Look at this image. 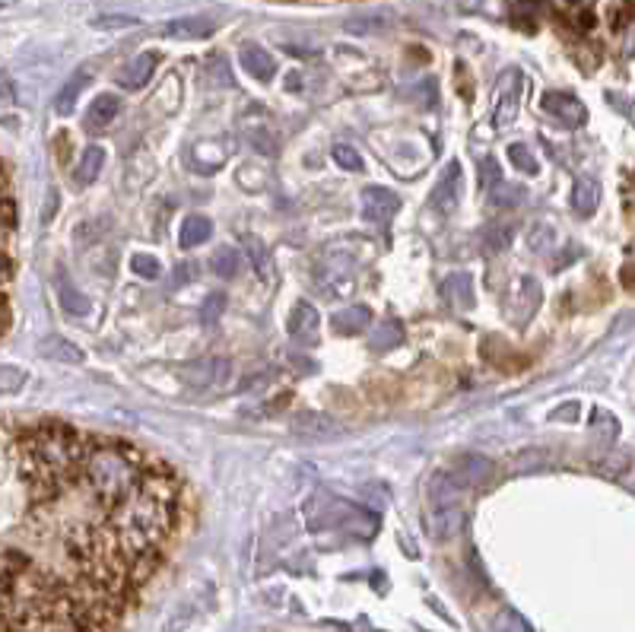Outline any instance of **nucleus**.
Here are the masks:
<instances>
[{
	"label": "nucleus",
	"mask_w": 635,
	"mask_h": 632,
	"mask_svg": "<svg viewBox=\"0 0 635 632\" xmlns=\"http://www.w3.org/2000/svg\"><path fill=\"white\" fill-rule=\"evenodd\" d=\"M521 96H524V77H521V70L518 67L505 70L499 86H496V112H493L496 128H508V124H515L518 108H521Z\"/></svg>",
	"instance_id": "1"
},
{
	"label": "nucleus",
	"mask_w": 635,
	"mask_h": 632,
	"mask_svg": "<svg viewBox=\"0 0 635 632\" xmlns=\"http://www.w3.org/2000/svg\"><path fill=\"white\" fill-rule=\"evenodd\" d=\"M464 525V502H429L426 509V531L435 544L455 537Z\"/></svg>",
	"instance_id": "2"
},
{
	"label": "nucleus",
	"mask_w": 635,
	"mask_h": 632,
	"mask_svg": "<svg viewBox=\"0 0 635 632\" xmlns=\"http://www.w3.org/2000/svg\"><path fill=\"white\" fill-rule=\"evenodd\" d=\"M289 429L299 439H337L343 436V426L331 417V413L321 410H299L293 420H289Z\"/></svg>",
	"instance_id": "3"
},
{
	"label": "nucleus",
	"mask_w": 635,
	"mask_h": 632,
	"mask_svg": "<svg viewBox=\"0 0 635 632\" xmlns=\"http://www.w3.org/2000/svg\"><path fill=\"white\" fill-rule=\"evenodd\" d=\"M289 337H293L299 347H315L321 340V312L308 299H299L289 312Z\"/></svg>",
	"instance_id": "4"
},
{
	"label": "nucleus",
	"mask_w": 635,
	"mask_h": 632,
	"mask_svg": "<svg viewBox=\"0 0 635 632\" xmlns=\"http://www.w3.org/2000/svg\"><path fill=\"white\" fill-rule=\"evenodd\" d=\"M359 201H362V216H366V220L375 223V226H388L394 220V213L401 210V197H397L394 191H388V188H378V185L362 188Z\"/></svg>",
	"instance_id": "5"
},
{
	"label": "nucleus",
	"mask_w": 635,
	"mask_h": 632,
	"mask_svg": "<svg viewBox=\"0 0 635 632\" xmlns=\"http://www.w3.org/2000/svg\"><path fill=\"white\" fill-rule=\"evenodd\" d=\"M540 302H543L540 283L534 277H521L518 286H515V296H512V321L518 324V328H524V324L534 318Z\"/></svg>",
	"instance_id": "6"
},
{
	"label": "nucleus",
	"mask_w": 635,
	"mask_h": 632,
	"mask_svg": "<svg viewBox=\"0 0 635 632\" xmlns=\"http://www.w3.org/2000/svg\"><path fill=\"white\" fill-rule=\"evenodd\" d=\"M458 191H461V162H448L439 175V182H435L432 194H429V207L439 210V213L451 210L458 201Z\"/></svg>",
	"instance_id": "7"
},
{
	"label": "nucleus",
	"mask_w": 635,
	"mask_h": 632,
	"mask_svg": "<svg viewBox=\"0 0 635 632\" xmlns=\"http://www.w3.org/2000/svg\"><path fill=\"white\" fill-rule=\"evenodd\" d=\"M543 112L559 118L562 124H569V128H578V124L588 121L585 105L578 102L575 96H569V93H547V96H543Z\"/></svg>",
	"instance_id": "8"
},
{
	"label": "nucleus",
	"mask_w": 635,
	"mask_h": 632,
	"mask_svg": "<svg viewBox=\"0 0 635 632\" xmlns=\"http://www.w3.org/2000/svg\"><path fill=\"white\" fill-rule=\"evenodd\" d=\"M372 328V309L369 305H350V309H337L331 315V331L340 337H356V334H366Z\"/></svg>",
	"instance_id": "9"
},
{
	"label": "nucleus",
	"mask_w": 635,
	"mask_h": 632,
	"mask_svg": "<svg viewBox=\"0 0 635 632\" xmlns=\"http://www.w3.org/2000/svg\"><path fill=\"white\" fill-rule=\"evenodd\" d=\"M451 474H455L467 490L470 486H486L493 480V461L483 458V455H461L451 464Z\"/></svg>",
	"instance_id": "10"
},
{
	"label": "nucleus",
	"mask_w": 635,
	"mask_h": 632,
	"mask_svg": "<svg viewBox=\"0 0 635 632\" xmlns=\"http://www.w3.org/2000/svg\"><path fill=\"white\" fill-rule=\"evenodd\" d=\"M556 13L559 20L575 32H591L597 23L594 0H556Z\"/></svg>",
	"instance_id": "11"
},
{
	"label": "nucleus",
	"mask_w": 635,
	"mask_h": 632,
	"mask_svg": "<svg viewBox=\"0 0 635 632\" xmlns=\"http://www.w3.org/2000/svg\"><path fill=\"white\" fill-rule=\"evenodd\" d=\"M216 32V23L210 16H181V20H172L162 35L166 39H181V42H197V39H210Z\"/></svg>",
	"instance_id": "12"
},
{
	"label": "nucleus",
	"mask_w": 635,
	"mask_h": 632,
	"mask_svg": "<svg viewBox=\"0 0 635 632\" xmlns=\"http://www.w3.org/2000/svg\"><path fill=\"white\" fill-rule=\"evenodd\" d=\"M156 67H159V54H156V51H143V54H137V58L118 74L121 89H143V86H147V83L153 80Z\"/></svg>",
	"instance_id": "13"
},
{
	"label": "nucleus",
	"mask_w": 635,
	"mask_h": 632,
	"mask_svg": "<svg viewBox=\"0 0 635 632\" xmlns=\"http://www.w3.org/2000/svg\"><path fill=\"white\" fill-rule=\"evenodd\" d=\"M239 61L245 67V74L254 77L258 83H270L277 74V61H274V54H270L267 48L261 45H245L242 54H239Z\"/></svg>",
	"instance_id": "14"
},
{
	"label": "nucleus",
	"mask_w": 635,
	"mask_h": 632,
	"mask_svg": "<svg viewBox=\"0 0 635 632\" xmlns=\"http://www.w3.org/2000/svg\"><path fill=\"white\" fill-rule=\"evenodd\" d=\"M121 112V99L115 93H102L93 99V105H89L86 112V128L89 131H105L108 124H112Z\"/></svg>",
	"instance_id": "15"
},
{
	"label": "nucleus",
	"mask_w": 635,
	"mask_h": 632,
	"mask_svg": "<svg viewBox=\"0 0 635 632\" xmlns=\"http://www.w3.org/2000/svg\"><path fill=\"white\" fill-rule=\"evenodd\" d=\"M39 353H42L45 359H54V363H70V366H80L83 359H86L77 343H70V340L61 337V334H48V337L39 343Z\"/></svg>",
	"instance_id": "16"
},
{
	"label": "nucleus",
	"mask_w": 635,
	"mask_h": 632,
	"mask_svg": "<svg viewBox=\"0 0 635 632\" xmlns=\"http://www.w3.org/2000/svg\"><path fill=\"white\" fill-rule=\"evenodd\" d=\"M601 207V185L594 182V178H578L575 188H572V210L575 216H594V210Z\"/></svg>",
	"instance_id": "17"
},
{
	"label": "nucleus",
	"mask_w": 635,
	"mask_h": 632,
	"mask_svg": "<svg viewBox=\"0 0 635 632\" xmlns=\"http://www.w3.org/2000/svg\"><path fill=\"white\" fill-rule=\"evenodd\" d=\"M210 236H213V223L204 213H191L178 229V245L181 248H197V245H207Z\"/></svg>",
	"instance_id": "18"
},
{
	"label": "nucleus",
	"mask_w": 635,
	"mask_h": 632,
	"mask_svg": "<svg viewBox=\"0 0 635 632\" xmlns=\"http://www.w3.org/2000/svg\"><path fill=\"white\" fill-rule=\"evenodd\" d=\"M102 169H105V150L102 147H86L80 162H77V169H74V182L80 188L93 185L96 178L102 175Z\"/></svg>",
	"instance_id": "19"
},
{
	"label": "nucleus",
	"mask_w": 635,
	"mask_h": 632,
	"mask_svg": "<svg viewBox=\"0 0 635 632\" xmlns=\"http://www.w3.org/2000/svg\"><path fill=\"white\" fill-rule=\"evenodd\" d=\"M594 471L610 480H626L635 471V461L629 455H623V451H607V455L594 458Z\"/></svg>",
	"instance_id": "20"
},
{
	"label": "nucleus",
	"mask_w": 635,
	"mask_h": 632,
	"mask_svg": "<svg viewBox=\"0 0 635 632\" xmlns=\"http://www.w3.org/2000/svg\"><path fill=\"white\" fill-rule=\"evenodd\" d=\"M401 340H404V324L397 318H385L375 328V334H372V350L375 353H388L394 347H401Z\"/></svg>",
	"instance_id": "21"
},
{
	"label": "nucleus",
	"mask_w": 635,
	"mask_h": 632,
	"mask_svg": "<svg viewBox=\"0 0 635 632\" xmlns=\"http://www.w3.org/2000/svg\"><path fill=\"white\" fill-rule=\"evenodd\" d=\"M86 83H89V70H77V74L70 77V83H64L58 99H54V112H58V115H70V112H74V105H77L80 93L86 89Z\"/></svg>",
	"instance_id": "22"
},
{
	"label": "nucleus",
	"mask_w": 635,
	"mask_h": 632,
	"mask_svg": "<svg viewBox=\"0 0 635 632\" xmlns=\"http://www.w3.org/2000/svg\"><path fill=\"white\" fill-rule=\"evenodd\" d=\"M512 239H515V229L512 226L493 223V226H483L480 229V248L486 251V255H502V251L512 245Z\"/></svg>",
	"instance_id": "23"
},
{
	"label": "nucleus",
	"mask_w": 635,
	"mask_h": 632,
	"mask_svg": "<svg viewBox=\"0 0 635 632\" xmlns=\"http://www.w3.org/2000/svg\"><path fill=\"white\" fill-rule=\"evenodd\" d=\"M524 197H528V191H524L521 185L499 182L496 188H489V207H496V210H518L524 204Z\"/></svg>",
	"instance_id": "24"
},
{
	"label": "nucleus",
	"mask_w": 635,
	"mask_h": 632,
	"mask_svg": "<svg viewBox=\"0 0 635 632\" xmlns=\"http://www.w3.org/2000/svg\"><path fill=\"white\" fill-rule=\"evenodd\" d=\"M445 290L458 309H464V312L474 309V280H470V274H451L445 280Z\"/></svg>",
	"instance_id": "25"
},
{
	"label": "nucleus",
	"mask_w": 635,
	"mask_h": 632,
	"mask_svg": "<svg viewBox=\"0 0 635 632\" xmlns=\"http://www.w3.org/2000/svg\"><path fill=\"white\" fill-rule=\"evenodd\" d=\"M210 267H213V274L220 280H232L242 270V258H239V251H235L232 245H223V248L213 251Z\"/></svg>",
	"instance_id": "26"
},
{
	"label": "nucleus",
	"mask_w": 635,
	"mask_h": 632,
	"mask_svg": "<svg viewBox=\"0 0 635 632\" xmlns=\"http://www.w3.org/2000/svg\"><path fill=\"white\" fill-rule=\"evenodd\" d=\"M489 629H493V632H534L531 623L524 620L518 610H512V607L496 610L493 620H489Z\"/></svg>",
	"instance_id": "27"
},
{
	"label": "nucleus",
	"mask_w": 635,
	"mask_h": 632,
	"mask_svg": "<svg viewBox=\"0 0 635 632\" xmlns=\"http://www.w3.org/2000/svg\"><path fill=\"white\" fill-rule=\"evenodd\" d=\"M29 382V372L20 366H4L0 363V397H16Z\"/></svg>",
	"instance_id": "28"
},
{
	"label": "nucleus",
	"mask_w": 635,
	"mask_h": 632,
	"mask_svg": "<svg viewBox=\"0 0 635 632\" xmlns=\"http://www.w3.org/2000/svg\"><path fill=\"white\" fill-rule=\"evenodd\" d=\"M553 245H556V229L547 220H537L528 229V248L537 251V255H543V251H550Z\"/></svg>",
	"instance_id": "29"
},
{
	"label": "nucleus",
	"mask_w": 635,
	"mask_h": 632,
	"mask_svg": "<svg viewBox=\"0 0 635 632\" xmlns=\"http://www.w3.org/2000/svg\"><path fill=\"white\" fill-rule=\"evenodd\" d=\"M58 293H61V305L70 312V315H86L89 309H93V302H89L77 286H70V283H61L58 286Z\"/></svg>",
	"instance_id": "30"
},
{
	"label": "nucleus",
	"mask_w": 635,
	"mask_h": 632,
	"mask_svg": "<svg viewBox=\"0 0 635 632\" xmlns=\"http://www.w3.org/2000/svg\"><path fill=\"white\" fill-rule=\"evenodd\" d=\"M245 251H248V258H251V267L261 274V280H270V255H267L264 242L254 239V236H245Z\"/></svg>",
	"instance_id": "31"
},
{
	"label": "nucleus",
	"mask_w": 635,
	"mask_h": 632,
	"mask_svg": "<svg viewBox=\"0 0 635 632\" xmlns=\"http://www.w3.org/2000/svg\"><path fill=\"white\" fill-rule=\"evenodd\" d=\"M508 159H512V166L518 172H524V175H537L540 172V162L528 150V143H512V147H508Z\"/></svg>",
	"instance_id": "32"
},
{
	"label": "nucleus",
	"mask_w": 635,
	"mask_h": 632,
	"mask_svg": "<svg viewBox=\"0 0 635 632\" xmlns=\"http://www.w3.org/2000/svg\"><path fill=\"white\" fill-rule=\"evenodd\" d=\"M477 172H480V185L489 191V188H496L499 182H505V175H502V166L496 162V156H480L477 162Z\"/></svg>",
	"instance_id": "33"
},
{
	"label": "nucleus",
	"mask_w": 635,
	"mask_h": 632,
	"mask_svg": "<svg viewBox=\"0 0 635 632\" xmlns=\"http://www.w3.org/2000/svg\"><path fill=\"white\" fill-rule=\"evenodd\" d=\"M131 270L137 277H143V280H159L162 277V264H159V258L156 255H134L131 258Z\"/></svg>",
	"instance_id": "34"
},
{
	"label": "nucleus",
	"mask_w": 635,
	"mask_h": 632,
	"mask_svg": "<svg viewBox=\"0 0 635 632\" xmlns=\"http://www.w3.org/2000/svg\"><path fill=\"white\" fill-rule=\"evenodd\" d=\"M334 162L340 169H347V172H362V156L356 147H350V143H337V147L331 150Z\"/></svg>",
	"instance_id": "35"
},
{
	"label": "nucleus",
	"mask_w": 635,
	"mask_h": 632,
	"mask_svg": "<svg viewBox=\"0 0 635 632\" xmlns=\"http://www.w3.org/2000/svg\"><path fill=\"white\" fill-rule=\"evenodd\" d=\"M223 309H226V296L223 293H210L204 299V305H201V324H204V328H213V324L220 321Z\"/></svg>",
	"instance_id": "36"
},
{
	"label": "nucleus",
	"mask_w": 635,
	"mask_h": 632,
	"mask_svg": "<svg viewBox=\"0 0 635 632\" xmlns=\"http://www.w3.org/2000/svg\"><path fill=\"white\" fill-rule=\"evenodd\" d=\"M140 20H137V16H118V13H112V16H96V20H93V26L96 29H134Z\"/></svg>",
	"instance_id": "37"
},
{
	"label": "nucleus",
	"mask_w": 635,
	"mask_h": 632,
	"mask_svg": "<svg viewBox=\"0 0 635 632\" xmlns=\"http://www.w3.org/2000/svg\"><path fill=\"white\" fill-rule=\"evenodd\" d=\"M13 280V258L7 255L4 248H0V293L7 290V283Z\"/></svg>",
	"instance_id": "38"
},
{
	"label": "nucleus",
	"mask_w": 635,
	"mask_h": 632,
	"mask_svg": "<svg viewBox=\"0 0 635 632\" xmlns=\"http://www.w3.org/2000/svg\"><path fill=\"white\" fill-rule=\"evenodd\" d=\"M13 102H16V86L4 70H0V105H13Z\"/></svg>",
	"instance_id": "39"
},
{
	"label": "nucleus",
	"mask_w": 635,
	"mask_h": 632,
	"mask_svg": "<svg viewBox=\"0 0 635 632\" xmlns=\"http://www.w3.org/2000/svg\"><path fill=\"white\" fill-rule=\"evenodd\" d=\"M575 410H578L575 404H562L559 410H553V413H550V420H575V417H578Z\"/></svg>",
	"instance_id": "40"
},
{
	"label": "nucleus",
	"mask_w": 635,
	"mask_h": 632,
	"mask_svg": "<svg viewBox=\"0 0 635 632\" xmlns=\"http://www.w3.org/2000/svg\"><path fill=\"white\" fill-rule=\"evenodd\" d=\"M185 283H188V267L181 264V267L175 270V283H172V286H185Z\"/></svg>",
	"instance_id": "41"
},
{
	"label": "nucleus",
	"mask_w": 635,
	"mask_h": 632,
	"mask_svg": "<svg viewBox=\"0 0 635 632\" xmlns=\"http://www.w3.org/2000/svg\"><path fill=\"white\" fill-rule=\"evenodd\" d=\"M16 0H0V10H7V7H13Z\"/></svg>",
	"instance_id": "42"
},
{
	"label": "nucleus",
	"mask_w": 635,
	"mask_h": 632,
	"mask_svg": "<svg viewBox=\"0 0 635 632\" xmlns=\"http://www.w3.org/2000/svg\"><path fill=\"white\" fill-rule=\"evenodd\" d=\"M626 483H632V490H635V477H626Z\"/></svg>",
	"instance_id": "43"
}]
</instances>
